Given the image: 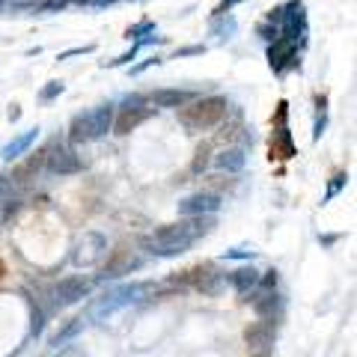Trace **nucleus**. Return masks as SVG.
Returning a JSON list of instances; mask_svg holds the SVG:
<instances>
[{
  "label": "nucleus",
  "instance_id": "f257e3e1",
  "mask_svg": "<svg viewBox=\"0 0 357 357\" xmlns=\"http://www.w3.org/2000/svg\"><path fill=\"white\" fill-rule=\"evenodd\" d=\"M215 223H218L215 215L185 218L178 223H167V227H158L152 236L143 238V250H146L149 256H161V259H167V256H178V253L191 250L206 232H211Z\"/></svg>",
  "mask_w": 357,
  "mask_h": 357
},
{
  "label": "nucleus",
  "instance_id": "f03ea898",
  "mask_svg": "<svg viewBox=\"0 0 357 357\" xmlns=\"http://www.w3.org/2000/svg\"><path fill=\"white\" fill-rule=\"evenodd\" d=\"M114 119H116V105H98L93 110L77 114L69 126V143H93L107 137V131H114Z\"/></svg>",
  "mask_w": 357,
  "mask_h": 357
},
{
  "label": "nucleus",
  "instance_id": "7ed1b4c3",
  "mask_svg": "<svg viewBox=\"0 0 357 357\" xmlns=\"http://www.w3.org/2000/svg\"><path fill=\"white\" fill-rule=\"evenodd\" d=\"M229 102L223 96H208V98H199L191 107H182L178 110V122L188 128V131H206V128H215L218 122L227 116Z\"/></svg>",
  "mask_w": 357,
  "mask_h": 357
},
{
  "label": "nucleus",
  "instance_id": "20e7f679",
  "mask_svg": "<svg viewBox=\"0 0 357 357\" xmlns=\"http://www.w3.org/2000/svg\"><path fill=\"white\" fill-rule=\"evenodd\" d=\"M146 283H128V286H116L110 289L107 295H102L93 304V310H89V319H102V316H110V312H116L122 307L128 304H137V301H143V295H146Z\"/></svg>",
  "mask_w": 357,
  "mask_h": 357
},
{
  "label": "nucleus",
  "instance_id": "39448f33",
  "mask_svg": "<svg viewBox=\"0 0 357 357\" xmlns=\"http://www.w3.org/2000/svg\"><path fill=\"white\" fill-rule=\"evenodd\" d=\"M277 30H280V36L295 42L298 48L304 45L307 39V13H304V0H289V3L280 6V24H277Z\"/></svg>",
  "mask_w": 357,
  "mask_h": 357
},
{
  "label": "nucleus",
  "instance_id": "423d86ee",
  "mask_svg": "<svg viewBox=\"0 0 357 357\" xmlns=\"http://www.w3.org/2000/svg\"><path fill=\"white\" fill-rule=\"evenodd\" d=\"M45 167H48V173H54V176H75V173L84 170V164L75 155V149L69 146V143H60V140L48 149V161H45Z\"/></svg>",
  "mask_w": 357,
  "mask_h": 357
},
{
  "label": "nucleus",
  "instance_id": "0eeeda50",
  "mask_svg": "<svg viewBox=\"0 0 357 357\" xmlns=\"http://www.w3.org/2000/svg\"><path fill=\"white\" fill-rule=\"evenodd\" d=\"M93 289V280L89 277H66L57 286L51 289V298H54V307H72L77 301H84Z\"/></svg>",
  "mask_w": 357,
  "mask_h": 357
},
{
  "label": "nucleus",
  "instance_id": "6e6552de",
  "mask_svg": "<svg viewBox=\"0 0 357 357\" xmlns=\"http://www.w3.org/2000/svg\"><path fill=\"white\" fill-rule=\"evenodd\" d=\"M268 66H271V72H277V75H283L286 69H295L298 66V45L283 39V36L268 42Z\"/></svg>",
  "mask_w": 357,
  "mask_h": 357
},
{
  "label": "nucleus",
  "instance_id": "1a4fd4ad",
  "mask_svg": "<svg viewBox=\"0 0 357 357\" xmlns=\"http://www.w3.org/2000/svg\"><path fill=\"white\" fill-rule=\"evenodd\" d=\"M105 253H107V241L102 236H96V232H89V236H84V241L77 244V250L72 253V262L77 268H89L102 259Z\"/></svg>",
  "mask_w": 357,
  "mask_h": 357
},
{
  "label": "nucleus",
  "instance_id": "9d476101",
  "mask_svg": "<svg viewBox=\"0 0 357 357\" xmlns=\"http://www.w3.org/2000/svg\"><path fill=\"white\" fill-rule=\"evenodd\" d=\"M218 208H220L218 194H191L178 203V215L182 218H206V215H215Z\"/></svg>",
  "mask_w": 357,
  "mask_h": 357
},
{
  "label": "nucleus",
  "instance_id": "9b49d317",
  "mask_svg": "<svg viewBox=\"0 0 357 357\" xmlns=\"http://www.w3.org/2000/svg\"><path fill=\"white\" fill-rule=\"evenodd\" d=\"M194 98L197 93H191V89H155L149 102L155 105V110H178L188 102H194Z\"/></svg>",
  "mask_w": 357,
  "mask_h": 357
},
{
  "label": "nucleus",
  "instance_id": "f8f14e48",
  "mask_svg": "<svg viewBox=\"0 0 357 357\" xmlns=\"http://www.w3.org/2000/svg\"><path fill=\"white\" fill-rule=\"evenodd\" d=\"M164 42H167V39L158 36V33H149V36H143V39H137V42H131V48H128V51H122L119 57H114V60H102L98 66H102V69H119V66H131V60L137 57L143 48H149V45H164Z\"/></svg>",
  "mask_w": 357,
  "mask_h": 357
},
{
  "label": "nucleus",
  "instance_id": "ddd939ff",
  "mask_svg": "<svg viewBox=\"0 0 357 357\" xmlns=\"http://www.w3.org/2000/svg\"><path fill=\"white\" fill-rule=\"evenodd\" d=\"M292 158L295 146H292V134L286 128V102H280V126L274 131V140H271V158Z\"/></svg>",
  "mask_w": 357,
  "mask_h": 357
},
{
  "label": "nucleus",
  "instance_id": "4468645a",
  "mask_svg": "<svg viewBox=\"0 0 357 357\" xmlns=\"http://www.w3.org/2000/svg\"><path fill=\"white\" fill-rule=\"evenodd\" d=\"M36 140H39V128H27L24 134H18V137H13L3 149H0V158H3L6 164H9V161H18L21 155H24V152H27Z\"/></svg>",
  "mask_w": 357,
  "mask_h": 357
},
{
  "label": "nucleus",
  "instance_id": "2eb2a0df",
  "mask_svg": "<svg viewBox=\"0 0 357 357\" xmlns=\"http://www.w3.org/2000/svg\"><path fill=\"white\" fill-rule=\"evenodd\" d=\"M244 164H248V152H244L241 146H227V149H220L215 155V167L223 173H241Z\"/></svg>",
  "mask_w": 357,
  "mask_h": 357
},
{
  "label": "nucleus",
  "instance_id": "dca6fc26",
  "mask_svg": "<svg viewBox=\"0 0 357 357\" xmlns=\"http://www.w3.org/2000/svg\"><path fill=\"white\" fill-rule=\"evenodd\" d=\"M229 283H232V289H236L238 295H250L256 289V283H259V271L248 262V265L236 268V271H229Z\"/></svg>",
  "mask_w": 357,
  "mask_h": 357
},
{
  "label": "nucleus",
  "instance_id": "f3484780",
  "mask_svg": "<svg viewBox=\"0 0 357 357\" xmlns=\"http://www.w3.org/2000/svg\"><path fill=\"white\" fill-rule=\"evenodd\" d=\"M155 114V107H140V110H119V116L114 119V131L116 134H128L140 126L143 119H149Z\"/></svg>",
  "mask_w": 357,
  "mask_h": 357
},
{
  "label": "nucleus",
  "instance_id": "a211bd4d",
  "mask_svg": "<svg viewBox=\"0 0 357 357\" xmlns=\"http://www.w3.org/2000/svg\"><path fill=\"white\" fill-rule=\"evenodd\" d=\"M238 33V21L236 15H215L208 24V36H215L218 42H229Z\"/></svg>",
  "mask_w": 357,
  "mask_h": 357
},
{
  "label": "nucleus",
  "instance_id": "6ab92c4d",
  "mask_svg": "<svg viewBox=\"0 0 357 357\" xmlns=\"http://www.w3.org/2000/svg\"><path fill=\"white\" fill-rule=\"evenodd\" d=\"M253 307L259 316H274V312L283 310V298L277 295V289L274 292H259V298H253Z\"/></svg>",
  "mask_w": 357,
  "mask_h": 357
},
{
  "label": "nucleus",
  "instance_id": "aec40b11",
  "mask_svg": "<svg viewBox=\"0 0 357 357\" xmlns=\"http://www.w3.org/2000/svg\"><path fill=\"white\" fill-rule=\"evenodd\" d=\"M316 122H312V140H321L325 137V128H328V98L319 96L316 98Z\"/></svg>",
  "mask_w": 357,
  "mask_h": 357
},
{
  "label": "nucleus",
  "instance_id": "412c9836",
  "mask_svg": "<svg viewBox=\"0 0 357 357\" xmlns=\"http://www.w3.org/2000/svg\"><path fill=\"white\" fill-rule=\"evenodd\" d=\"M81 331H84V319H72V325H66V328L57 333V337L51 340V345H54V349H60L63 342L75 340V337H77V333H81Z\"/></svg>",
  "mask_w": 357,
  "mask_h": 357
},
{
  "label": "nucleus",
  "instance_id": "4be33fe9",
  "mask_svg": "<svg viewBox=\"0 0 357 357\" xmlns=\"http://www.w3.org/2000/svg\"><path fill=\"white\" fill-rule=\"evenodd\" d=\"M42 0H0V13H30V9H36Z\"/></svg>",
  "mask_w": 357,
  "mask_h": 357
},
{
  "label": "nucleus",
  "instance_id": "5701e85b",
  "mask_svg": "<svg viewBox=\"0 0 357 357\" xmlns=\"http://www.w3.org/2000/svg\"><path fill=\"white\" fill-rule=\"evenodd\" d=\"M271 337H274V331H271L268 321H262V325H256V328L248 331V342L250 345H268V342H271Z\"/></svg>",
  "mask_w": 357,
  "mask_h": 357
},
{
  "label": "nucleus",
  "instance_id": "b1692460",
  "mask_svg": "<svg viewBox=\"0 0 357 357\" xmlns=\"http://www.w3.org/2000/svg\"><path fill=\"white\" fill-rule=\"evenodd\" d=\"M66 93V84L63 81H48L42 89H39V102H54V98H60Z\"/></svg>",
  "mask_w": 357,
  "mask_h": 357
},
{
  "label": "nucleus",
  "instance_id": "393cba45",
  "mask_svg": "<svg viewBox=\"0 0 357 357\" xmlns=\"http://www.w3.org/2000/svg\"><path fill=\"white\" fill-rule=\"evenodd\" d=\"M345 185H349V176H345V173H337V176H333L331 178V185H328V191H325V197H321V203H331V199L333 197H337L340 191H342V188Z\"/></svg>",
  "mask_w": 357,
  "mask_h": 357
},
{
  "label": "nucleus",
  "instance_id": "a878e982",
  "mask_svg": "<svg viewBox=\"0 0 357 357\" xmlns=\"http://www.w3.org/2000/svg\"><path fill=\"white\" fill-rule=\"evenodd\" d=\"M149 33H155V21H140V24H134V27H128L126 30V39L131 42H137V39H143V36H149Z\"/></svg>",
  "mask_w": 357,
  "mask_h": 357
},
{
  "label": "nucleus",
  "instance_id": "bb28decb",
  "mask_svg": "<svg viewBox=\"0 0 357 357\" xmlns=\"http://www.w3.org/2000/svg\"><path fill=\"white\" fill-rule=\"evenodd\" d=\"M149 105V98L146 96H140V93H131L122 98V107L119 110H140V107H146Z\"/></svg>",
  "mask_w": 357,
  "mask_h": 357
},
{
  "label": "nucleus",
  "instance_id": "cd10ccee",
  "mask_svg": "<svg viewBox=\"0 0 357 357\" xmlns=\"http://www.w3.org/2000/svg\"><path fill=\"white\" fill-rule=\"evenodd\" d=\"M75 0H42V3L36 6L39 13H63L66 6H72Z\"/></svg>",
  "mask_w": 357,
  "mask_h": 357
},
{
  "label": "nucleus",
  "instance_id": "c85d7f7f",
  "mask_svg": "<svg viewBox=\"0 0 357 357\" xmlns=\"http://www.w3.org/2000/svg\"><path fill=\"white\" fill-rule=\"evenodd\" d=\"M152 66H161V57H158V54H155V57H146V60L137 63V66H128V75L137 77V75H143L146 69H152Z\"/></svg>",
  "mask_w": 357,
  "mask_h": 357
},
{
  "label": "nucleus",
  "instance_id": "c756f323",
  "mask_svg": "<svg viewBox=\"0 0 357 357\" xmlns=\"http://www.w3.org/2000/svg\"><path fill=\"white\" fill-rule=\"evenodd\" d=\"M223 259H244V262H253V259H256V253L248 250V248H232V250L223 253Z\"/></svg>",
  "mask_w": 357,
  "mask_h": 357
},
{
  "label": "nucleus",
  "instance_id": "7c9ffc66",
  "mask_svg": "<svg viewBox=\"0 0 357 357\" xmlns=\"http://www.w3.org/2000/svg\"><path fill=\"white\" fill-rule=\"evenodd\" d=\"M256 33H259V36H262L265 42H274L277 36H280V30H277L274 24H268V21H262V24L256 27Z\"/></svg>",
  "mask_w": 357,
  "mask_h": 357
},
{
  "label": "nucleus",
  "instance_id": "2f4dec72",
  "mask_svg": "<svg viewBox=\"0 0 357 357\" xmlns=\"http://www.w3.org/2000/svg\"><path fill=\"white\" fill-rule=\"evenodd\" d=\"M96 51V45H81V48H69V51H63L57 60H72V57H81V54H93Z\"/></svg>",
  "mask_w": 357,
  "mask_h": 357
},
{
  "label": "nucleus",
  "instance_id": "473e14b6",
  "mask_svg": "<svg viewBox=\"0 0 357 357\" xmlns=\"http://www.w3.org/2000/svg\"><path fill=\"white\" fill-rule=\"evenodd\" d=\"M206 48H203V45H185V48H176V54H173V57L178 60V57H197V54H203Z\"/></svg>",
  "mask_w": 357,
  "mask_h": 357
},
{
  "label": "nucleus",
  "instance_id": "72a5a7b5",
  "mask_svg": "<svg viewBox=\"0 0 357 357\" xmlns=\"http://www.w3.org/2000/svg\"><path fill=\"white\" fill-rule=\"evenodd\" d=\"M45 328V312L42 310H33V325H30V337H39Z\"/></svg>",
  "mask_w": 357,
  "mask_h": 357
},
{
  "label": "nucleus",
  "instance_id": "f704fd0d",
  "mask_svg": "<svg viewBox=\"0 0 357 357\" xmlns=\"http://www.w3.org/2000/svg\"><path fill=\"white\" fill-rule=\"evenodd\" d=\"M236 3H241V0H220L218 9H215V15H229V13H232V6H236Z\"/></svg>",
  "mask_w": 357,
  "mask_h": 357
},
{
  "label": "nucleus",
  "instance_id": "c9c22d12",
  "mask_svg": "<svg viewBox=\"0 0 357 357\" xmlns=\"http://www.w3.org/2000/svg\"><path fill=\"white\" fill-rule=\"evenodd\" d=\"M206 164H208V161H206V152L199 149V152H197V161H194V173H203Z\"/></svg>",
  "mask_w": 357,
  "mask_h": 357
},
{
  "label": "nucleus",
  "instance_id": "e433bc0d",
  "mask_svg": "<svg viewBox=\"0 0 357 357\" xmlns=\"http://www.w3.org/2000/svg\"><path fill=\"white\" fill-rule=\"evenodd\" d=\"M114 3H116V0H93L89 6H93V9H105V6H114Z\"/></svg>",
  "mask_w": 357,
  "mask_h": 357
},
{
  "label": "nucleus",
  "instance_id": "4c0bfd02",
  "mask_svg": "<svg viewBox=\"0 0 357 357\" xmlns=\"http://www.w3.org/2000/svg\"><path fill=\"white\" fill-rule=\"evenodd\" d=\"M6 116H9V122H15V119L21 116V110H18L15 105H13V107H9V114H6Z\"/></svg>",
  "mask_w": 357,
  "mask_h": 357
},
{
  "label": "nucleus",
  "instance_id": "58836bf2",
  "mask_svg": "<svg viewBox=\"0 0 357 357\" xmlns=\"http://www.w3.org/2000/svg\"><path fill=\"white\" fill-rule=\"evenodd\" d=\"M75 3H81V6H89V3H93V0H75Z\"/></svg>",
  "mask_w": 357,
  "mask_h": 357
},
{
  "label": "nucleus",
  "instance_id": "ea45409f",
  "mask_svg": "<svg viewBox=\"0 0 357 357\" xmlns=\"http://www.w3.org/2000/svg\"><path fill=\"white\" fill-rule=\"evenodd\" d=\"M131 3H137V0H131Z\"/></svg>",
  "mask_w": 357,
  "mask_h": 357
}]
</instances>
